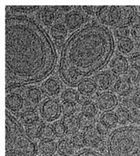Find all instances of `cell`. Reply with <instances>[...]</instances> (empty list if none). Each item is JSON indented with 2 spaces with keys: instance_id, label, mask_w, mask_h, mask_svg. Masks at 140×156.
Returning <instances> with one entry per match:
<instances>
[{
  "instance_id": "e575fe53",
  "label": "cell",
  "mask_w": 140,
  "mask_h": 156,
  "mask_svg": "<svg viewBox=\"0 0 140 156\" xmlns=\"http://www.w3.org/2000/svg\"><path fill=\"white\" fill-rule=\"evenodd\" d=\"M70 142H72V144L74 145V146L75 148H81L84 144V136L83 135L79 134V133H75L72 136V137L70 139Z\"/></svg>"
},
{
  "instance_id": "8fae6325",
  "label": "cell",
  "mask_w": 140,
  "mask_h": 156,
  "mask_svg": "<svg viewBox=\"0 0 140 156\" xmlns=\"http://www.w3.org/2000/svg\"><path fill=\"white\" fill-rule=\"evenodd\" d=\"M59 6H45L41 12V20L46 26H51L57 18Z\"/></svg>"
},
{
  "instance_id": "5bb4252c",
  "label": "cell",
  "mask_w": 140,
  "mask_h": 156,
  "mask_svg": "<svg viewBox=\"0 0 140 156\" xmlns=\"http://www.w3.org/2000/svg\"><path fill=\"white\" fill-rule=\"evenodd\" d=\"M44 92L48 96H55L61 90V84L55 78L51 77L45 80L43 84Z\"/></svg>"
},
{
  "instance_id": "30bf717a",
  "label": "cell",
  "mask_w": 140,
  "mask_h": 156,
  "mask_svg": "<svg viewBox=\"0 0 140 156\" xmlns=\"http://www.w3.org/2000/svg\"><path fill=\"white\" fill-rule=\"evenodd\" d=\"M84 22V16L79 12H71L67 13L65 17V23L70 30H74L81 26Z\"/></svg>"
},
{
  "instance_id": "1f68e13d",
  "label": "cell",
  "mask_w": 140,
  "mask_h": 156,
  "mask_svg": "<svg viewBox=\"0 0 140 156\" xmlns=\"http://www.w3.org/2000/svg\"><path fill=\"white\" fill-rule=\"evenodd\" d=\"M41 126H39L37 123L34 125L27 126L26 131L27 135L29 136L31 139H35V138L39 137V131H40Z\"/></svg>"
},
{
  "instance_id": "3957f363",
  "label": "cell",
  "mask_w": 140,
  "mask_h": 156,
  "mask_svg": "<svg viewBox=\"0 0 140 156\" xmlns=\"http://www.w3.org/2000/svg\"><path fill=\"white\" fill-rule=\"evenodd\" d=\"M5 156H35L37 148L21 122L5 111Z\"/></svg>"
},
{
  "instance_id": "44dd1931",
  "label": "cell",
  "mask_w": 140,
  "mask_h": 156,
  "mask_svg": "<svg viewBox=\"0 0 140 156\" xmlns=\"http://www.w3.org/2000/svg\"><path fill=\"white\" fill-rule=\"evenodd\" d=\"M96 88H97V87L94 83V81L90 80V79H86L77 85L78 91L81 94H85L87 96L95 92Z\"/></svg>"
},
{
  "instance_id": "ee69618b",
  "label": "cell",
  "mask_w": 140,
  "mask_h": 156,
  "mask_svg": "<svg viewBox=\"0 0 140 156\" xmlns=\"http://www.w3.org/2000/svg\"><path fill=\"white\" fill-rule=\"evenodd\" d=\"M132 102L137 106V108L140 109V92L135 93V95L132 97Z\"/></svg>"
},
{
  "instance_id": "d590c367",
  "label": "cell",
  "mask_w": 140,
  "mask_h": 156,
  "mask_svg": "<svg viewBox=\"0 0 140 156\" xmlns=\"http://www.w3.org/2000/svg\"><path fill=\"white\" fill-rule=\"evenodd\" d=\"M53 129H54V132H55V136L59 138L63 137V136L65 135L66 132H67L64 124H63L62 122H55V123L54 124Z\"/></svg>"
},
{
  "instance_id": "8992f818",
  "label": "cell",
  "mask_w": 140,
  "mask_h": 156,
  "mask_svg": "<svg viewBox=\"0 0 140 156\" xmlns=\"http://www.w3.org/2000/svg\"><path fill=\"white\" fill-rule=\"evenodd\" d=\"M41 112L46 120L52 122L59 117L61 112V108L57 100L48 99L42 103Z\"/></svg>"
},
{
  "instance_id": "7c38bea8",
  "label": "cell",
  "mask_w": 140,
  "mask_h": 156,
  "mask_svg": "<svg viewBox=\"0 0 140 156\" xmlns=\"http://www.w3.org/2000/svg\"><path fill=\"white\" fill-rule=\"evenodd\" d=\"M94 83L101 90H106L112 85L113 78L108 73H99L94 77Z\"/></svg>"
},
{
  "instance_id": "d6a6232c",
  "label": "cell",
  "mask_w": 140,
  "mask_h": 156,
  "mask_svg": "<svg viewBox=\"0 0 140 156\" xmlns=\"http://www.w3.org/2000/svg\"><path fill=\"white\" fill-rule=\"evenodd\" d=\"M61 112L64 114V115H73L74 112H75V106L74 103H67V102H64L61 106Z\"/></svg>"
},
{
  "instance_id": "52a82bcc",
  "label": "cell",
  "mask_w": 140,
  "mask_h": 156,
  "mask_svg": "<svg viewBox=\"0 0 140 156\" xmlns=\"http://www.w3.org/2000/svg\"><path fill=\"white\" fill-rule=\"evenodd\" d=\"M118 104L117 97L113 93L104 92L99 96L97 99V106L101 110L110 111L113 109Z\"/></svg>"
},
{
  "instance_id": "ba28073f",
  "label": "cell",
  "mask_w": 140,
  "mask_h": 156,
  "mask_svg": "<svg viewBox=\"0 0 140 156\" xmlns=\"http://www.w3.org/2000/svg\"><path fill=\"white\" fill-rule=\"evenodd\" d=\"M84 144L87 146L96 147L101 142L102 135L97 128L91 127L85 129L83 133Z\"/></svg>"
},
{
  "instance_id": "9a60e30c",
  "label": "cell",
  "mask_w": 140,
  "mask_h": 156,
  "mask_svg": "<svg viewBox=\"0 0 140 156\" xmlns=\"http://www.w3.org/2000/svg\"><path fill=\"white\" fill-rule=\"evenodd\" d=\"M120 12V19L115 25L117 28L119 27L126 26L129 24V19L134 14V6H119Z\"/></svg>"
},
{
  "instance_id": "5b68a950",
  "label": "cell",
  "mask_w": 140,
  "mask_h": 156,
  "mask_svg": "<svg viewBox=\"0 0 140 156\" xmlns=\"http://www.w3.org/2000/svg\"><path fill=\"white\" fill-rule=\"evenodd\" d=\"M97 16L99 20L104 25H115L120 19V8L116 5L100 6L97 12Z\"/></svg>"
},
{
  "instance_id": "f35d334b",
  "label": "cell",
  "mask_w": 140,
  "mask_h": 156,
  "mask_svg": "<svg viewBox=\"0 0 140 156\" xmlns=\"http://www.w3.org/2000/svg\"><path fill=\"white\" fill-rule=\"evenodd\" d=\"M129 25L132 27V28H139L140 27V15L138 13H134L132 16V17L129 19Z\"/></svg>"
},
{
  "instance_id": "f1b7e54d",
  "label": "cell",
  "mask_w": 140,
  "mask_h": 156,
  "mask_svg": "<svg viewBox=\"0 0 140 156\" xmlns=\"http://www.w3.org/2000/svg\"><path fill=\"white\" fill-rule=\"evenodd\" d=\"M126 79L130 83H137L140 80V69L136 67H130L126 72Z\"/></svg>"
},
{
  "instance_id": "7dc6e473",
  "label": "cell",
  "mask_w": 140,
  "mask_h": 156,
  "mask_svg": "<svg viewBox=\"0 0 140 156\" xmlns=\"http://www.w3.org/2000/svg\"><path fill=\"white\" fill-rule=\"evenodd\" d=\"M139 8H140V7H139Z\"/></svg>"
},
{
  "instance_id": "484cf974",
  "label": "cell",
  "mask_w": 140,
  "mask_h": 156,
  "mask_svg": "<svg viewBox=\"0 0 140 156\" xmlns=\"http://www.w3.org/2000/svg\"><path fill=\"white\" fill-rule=\"evenodd\" d=\"M78 119H79L80 126L83 129H87L93 127V124L95 123L94 117L84 115L83 113L80 115Z\"/></svg>"
},
{
  "instance_id": "836d02e7",
  "label": "cell",
  "mask_w": 140,
  "mask_h": 156,
  "mask_svg": "<svg viewBox=\"0 0 140 156\" xmlns=\"http://www.w3.org/2000/svg\"><path fill=\"white\" fill-rule=\"evenodd\" d=\"M9 7L11 9L14 10L16 12H29L34 11V10L38 9V8H40L39 6L37 5H22V6H19V5H9Z\"/></svg>"
},
{
  "instance_id": "ffe728a7",
  "label": "cell",
  "mask_w": 140,
  "mask_h": 156,
  "mask_svg": "<svg viewBox=\"0 0 140 156\" xmlns=\"http://www.w3.org/2000/svg\"><path fill=\"white\" fill-rule=\"evenodd\" d=\"M21 119L24 124L26 126L34 125L36 124L39 120V115L38 112L34 109H29L25 111L21 115Z\"/></svg>"
},
{
  "instance_id": "4dcf8cb0",
  "label": "cell",
  "mask_w": 140,
  "mask_h": 156,
  "mask_svg": "<svg viewBox=\"0 0 140 156\" xmlns=\"http://www.w3.org/2000/svg\"><path fill=\"white\" fill-rule=\"evenodd\" d=\"M27 96H28V99L31 102H33V103H37V102L40 101V100L41 99L42 94L41 91V90L39 88L31 87L28 90Z\"/></svg>"
},
{
  "instance_id": "7bdbcfd3",
  "label": "cell",
  "mask_w": 140,
  "mask_h": 156,
  "mask_svg": "<svg viewBox=\"0 0 140 156\" xmlns=\"http://www.w3.org/2000/svg\"><path fill=\"white\" fill-rule=\"evenodd\" d=\"M99 7L100 6H86V5H84L82 8L84 9L88 14L97 15V11H98L99 9Z\"/></svg>"
},
{
  "instance_id": "4316f807",
  "label": "cell",
  "mask_w": 140,
  "mask_h": 156,
  "mask_svg": "<svg viewBox=\"0 0 140 156\" xmlns=\"http://www.w3.org/2000/svg\"><path fill=\"white\" fill-rule=\"evenodd\" d=\"M134 43L130 38H125L120 40L119 43L120 51L123 54H129L133 49Z\"/></svg>"
},
{
  "instance_id": "74e56055",
  "label": "cell",
  "mask_w": 140,
  "mask_h": 156,
  "mask_svg": "<svg viewBox=\"0 0 140 156\" xmlns=\"http://www.w3.org/2000/svg\"><path fill=\"white\" fill-rule=\"evenodd\" d=\"M130 114V120L136 124H140V109L134 108L129 112Z\"/></svg>"
},
{
  "instance_id": "d6986e66",
  "label": "cell",
  "mask_w": 140,
  "mask_h": 156,
  "mask_svg": "<svg viewBox=\"0 0 140 156\" xmlns=\"http://www.w3.org/2000/svg\"><path fill=\"white\" fill-rule=\"evenodd\" d=\"M118 120L114 112H106L100 116V123L103 124L106 128L112 129L117 126Z\"/></svg>"
},
{
  "instance_id": "f6af8a7d",
  "label": "cell",
  "mask_w": 140,
  "mask_h": 156,
  "mask_svg": "<svg viewBox=\"0 0 140 156\" xmlns=\"http://www.w3.org/2000/svg\"><path fill=\"white\" fill-rule=\"evenodd\" d=\"M132 35L136 39H140V27L134 28L132 31Z\"/></svg>"
},
{
  "instance_id": "bcb514c9",
  "label": "cell",
  "mask_w": 140,
  "mask_h": 156,
  "mask_svg": "<svg viewBox=\"0 0 140 156\" xmlns=\"http://www.w3.org/2000/svg\"><path fill=\"white\" fill-rule=\"evenodd\" d=\"M55 156H65V155H63V154H56Z\"/></svg>"
},
{
  "instance_id": "7a4b0ae2",
  "label": "cell",
  "mask_w": 140,
  "mask_h": 156,
  "mask_svg": "<svg viewBox=\"0 0 140 156\" xmlns=\"http://www.w3.org/2000/svg\"><path fill=\"white\" fill-rule=\"evenodd\" d=\"M115 51L113 34L107 26L87 24L76 30L64 44L59 76L69 87H76L110 62Z\"/></svg>"
},
{
  "instance_id": "603a6c76",
  "label": "cell",
  "mask_w": 140,
  "mask_h": 156,
  "mask_svg": "<svg viewBox=\"0 0 140 156\" xmlns=\"http://www.w3.org/2000/svg\"><path fill=\"white\" fill-rule=\"evenodd\" d=\"M55 134L53 128L48 125L41 126L39 131V138L42 140H52Z\"/></svg>"
},
{
  "instance_id": "ab89813d",
  "label": "cell",
  "mask_w": 140,
  "mask_h": 156,
  "mask_svg": "<svg viewBox=\"0 0 140 156\" xmlns=\"http://www.w3.org/2000/svg\"><path fill=\"white\" fill-rule=\"evenodd\" d=\"M74 156H103L100 153L97 151H93V150L90 149H84L82 151H80L79 152L77 153Z\"/></svg>"
},
{
  "instance_id": "2e32d148",
  "label": "cell",
  "mask_w": 140,
  "mask_h": 156,
  "mask_svg": "<svg viewBox=\"0 0 140 156\" xmlns=\"http://www.w3.org/2000/svg\"><path fill=\"white\" fill-rule=\"evenodd\" d=\"M58 149V146L53 140H42L38 145V150L44 156H53Z\"/></svg>"
},
{
  "instance_id": "9c48e42d",
  "label": "cell",
  "mask_w": 140,
  "mask_h": 156,
  "mask_svg": "<svg viewBox=\"0 0 140 156\" xmlns=\"http://www.w3.org/2000/svg\"><path fill=\"white\" fill-rule=\"evenodd\" d=\"M129 69L127 59L122 55L117 56L111 63V70L117 75L124 74Z\"/></svg>"
},
{
  "instance_id": "b9f144b4",
  "label": "cell",
  "mask_w": 140,
  "mask_h": 156,
  "mask_svg": "<svg viewBox=\"0 0 140 156\" xmlns=\"http://www.w3.org/2000/svg\"><path fill=\"white\" fill-rule=\"evenodd\" d=\"M77 102L79 104H81L83 106V105L86 104L87 103L90 102V100H89V96L80 93V94H77Z\"/></svg>"
},
{
  "instance_id": "d4e9b609",
  "label": "cell",
  "mask_w": 140,
  "mask_h": 156,
  "mask_svg": "<svg viewBox=\"0 0 140 156\" xmlns=\"http://www.w3.org/2000/svg\"><path fill=\"white\" fill-rule=\"evenodd\" d=\"M51 32H52V35L54 38L56 40H61L65 37L66 34H67V29H66L65 26H64L63 25L57 24L52 27Z\"/></svg>"
},
{
  "instance_id": "ac0fdd59",
  "label": "cell",
  "mask_w": 140,
  "mask_h": 156,
  "mask_svg": "<svg viewBox=\"0 0 140 156\" xmlns=\"http://www.w3.org/2000/svg\"><path fill=\"white\" fill-rule=\"evenodd\" d=\"M131 89H132L131 83L126 78H121L117 80L114 85V90L116 93L121 97L127 95L130 92Z\"/></svg>"
},
{
  "instance_id": "277c9868",
  "label": "cell",
  "mask_w": 140,
  "mask_h": 156,
  "mask_svg": "<svg viewBox=\"0 0 140 156\" xmlns=\"http://www.w3.org/2000/svg\"><path fill=\"white\" fill-rule=\"evenodd\" d=\"M109 156H140V126L116 129L107 139Z\"/></svg>"
},
{
  "instance_id": "e0dca14e",
  "label": "cell",
  "mask_w": 140,
  "mask_h": 156,
  "mask_svg": "<svg viewBox=\"0 0 140 156\" xmlns=\"http://www.w3.org/2000/svg\"><path fill=\"white\" fill-rule=\"evenodd\" d=\"M62 123L64 124L67 132L70 133H76L80 126L79 119L74 115H64L63 118Z\"/></svg>"
},
{
  "instance_id": "83f0119b",
  "label": "cell",
  "mask_w": 140,
  "mask_h": 156,
  "mask_svg": "<svg viewBox=\"0 0 140 156\" xmlns=\"http://www.w3.org/2000/svg\"><path fill=\"white\" fill-rule=\"evenodd\" d=\"M77 93L73 89H67L62 93L61 98L64 102L74 103L77 100Z\"/></svg>"
},
{
  "instance_id": "f546056e",
  "label": "cell",
  "mask_w": 140,
  "mask_h": 156,
  "mask_svg": "<svg viewBox=\"0 0 140 156\" xmlns=\"http://www.w3.org/2000/svg\"><path fill=\"white\" fill-rule=\"evenodd\" d=\"M82 113L84 115H90V116L94 117L97 113V106L92 102H88L86 104L83 105L81 108Z\"/></svg>"
},
{
  "instance_id": "cb8c5ba5",
  "label": "cell",
  "mask_w": 140,
  "mask_h": 156,
  "mask_svg": "<svg viewBox=\"0 0 140 156\" xmlns=\"http://www.w3.org/2000/svg\"><path fill=\"white\" fill-rule=\"evenodd\" d=\"M118 122L120 124H126L129 120H130V114L127 108L125 106H120L117 109L116 112Z\"/></svg>"
},
{
  "instance_id": "6da1fadb",
  "label": "cell",
  "mask_w": 140,
  "mask_h": 156,
  "mask_svg": "<svg viewBox=\"0 0 140 156\" xmlns=\"http://www.w3.org/2000/svg\"><path fill=\"white\" fill-rule=\"evenodd\" d=\"M57 64L50 36L34 19L23 16L5 19V90L38 83Z\"/></svg>"
},
{
  "instance_id": "4fadbf2b",
  "label": "cell",
  "mask_w": 140,
  "mask_h": 156,
  "mask_svg": "<svg viewBox=\"0 0 140 156\" xmlns=\"http://www.w3.org/2000/svg\"><path fill=\"white\" fill-rule=\"evenodd\" d=\"M23 99L19 94H12L5 98V106L7 109L12 111H18L23 106Z\"/></svg>"
},
{
  "instance_id": "60d3db41",
  "label": "cell",
  "mask_w": 140,
  "mask_h": 156,
  "mask_svg": "<svg viewBox=\"0 0 140 156\" xmlns=\"http://www.w3.org/2000/svg\"><path fill=\"white\" fill-rule=\"evenodd\" d=\"M130 63L133 67L140 69V53H135L130 58Z\"/></svg>"
},
{
  "instance_id": "8d00e7d4",
  "label": "cell",
  "mask_w": 140,
  "mask_h": 156,
  "mask_svg": "<svg viewBox=\"0 0 140 156\" xmlns=\"http://www.w3.org/2000/svg\"><path fill=\"white\" fill-rule=\"evenodd\" d=\"M116 34H117V37L122 39L128 38V36L129 34V30L126 26L119 27L116 29Z\"/></svg>"
},
{
  "instance_id": "7402d4cb",
  "label": "cell",
  "mask_w": 140,
  "mask_h": 156,
  "mask_svg": "<svg viewBox=\"0 0 140 156\" xmlns=\"http://www.w3.org/2000/svg\"><path fill=\"white\" fill-rule=\"evenodd\" d=\"M75 147L72 144L70 140L67 139H63L60 141L58 145V151L59 154H63V155L68 156L70 155L74 151Z\"/></svg>"
}]
</instances>
